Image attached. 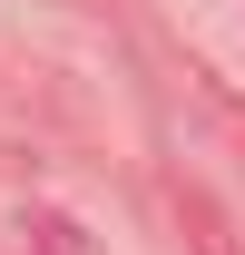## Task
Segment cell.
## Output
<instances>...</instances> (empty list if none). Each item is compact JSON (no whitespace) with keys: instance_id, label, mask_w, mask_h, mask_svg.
Returning <instances> with one entry per match:
<instances>
[{"instance_id":"6da1fadb","label":"cell","mask_w":245,"mask_h":255,"mask_svg":"<svg viewBox=\"0 0 245 255\" xmlns=\"http://www.w3.org/2000/svg\"><path fill=\"white\" fill-rule=\"evenodd\" d=\"M30 246H39V255H89V246H79V226H69V216H30Z\"/></svg>"}]
</instances>
